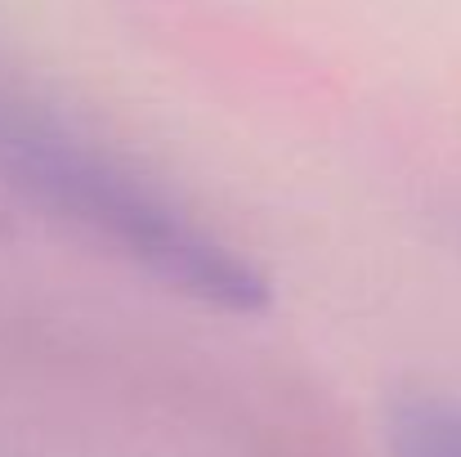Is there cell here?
<instances>
[{
  "label": "cell",
  "instance_id": "1",
  "mask_svg": "<svg viewBox=\"0 0 461 457\" xmlns=\"http://www.w3.org/2000/svg\"><path fill=\"white\" fill-rule=\"evenodd\" d=\"M0 170L161 288L220 314H260L269 279L122 157L41 122H0Z\"/></svg>",
  "mask_w": 461,
  "mask_h": 457
},
{
  "label": "cell",
  "instance_id": "2",
  "mask_svg": "<svg viewBox=\"0 0 461 457\" xmlns=\"http://www.w3.org/2000/svg\"><path fill=\"white\" fill-rule=\"evenodd\" d=\"M390 457H461V399L399 395L385 413Z\"/></svg>",
  "mask_w": 461,
  "mask_h": 457
}]
</instances>
